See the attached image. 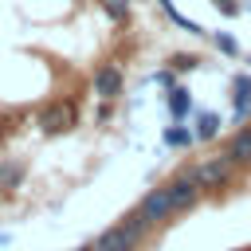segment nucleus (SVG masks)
<instances>
[{"label":"nucleus","instance_id":"nucleus-19","mask_svg":"<svg viewBox=\"0 0 251 251\" xmlns=\"http://www.w3.org/2000/svg\"><path fill=\"white\" fill-rule=\"evenodd\" d=\"M75 251H98V247H94V239H90V243H82V247H75Z\"/></svg>","mask_w":251,"mask_h":251},{"label":"nucleus","instance_id":"nucleus-6","mask_svg":"<svg viewBox=\"0 0 251 251\" xmlns=\"http://www.w3.org/2000/svg\"><path fill=\"white\" fill-rule=\"evenodd\" d=\"M165 188H169V196H173V204H176V216H180V212H192V208L200 204V196H204L200 184H196L184 169H180L173 180H165Z\"/></svg>","mask_w":251,"mask_h":251},{"label":"nucleus","instance_id":"nucleus-12","mask_svg":"<svg viewBox=\"0 0 251 251\" xmlns=\"http://www.w3.org/2000/svg\"><path fill=\"white\" fill-rule=\"evenodd\" d=\"M208 39H212V47H216L224 59H243V47H239V39H235L231 31H212Z\"/></svg>","mask_w":251,"mask_h":251},{"label":"nucleus","instance_id":"nucleus-5","mask_svg":"<svg viewBox=\"0 0 251 251\" xmlns=\"http://www.w3.org/2000/svg\"><path fill=\"white\" fill-rule=\"evenodd\" d=\"M90 90H94V98L102 102H114V98H122V90H126V75H122V67L118 63H98V71L90 75Z\"/></svg>","mask_w":251,"mask_h":251},{"label":"nucleus","instance_id":"nucleus-8","mask_svg":"<svg viewBox=\"0 0 251 251\" xmlns=\"http://www.w3.org/2000/svg\"><path fill=\"white\" fill-rule=\"evenodd\" d=\"M224 153H227L239 169H251V122L231 129V137L224 141Z\"/></svg>","mask_w":251,"mask_h":251},{"label":"nucleus","instance_id":"nucleus-4","mask_svg":"<svg viewBox=\"0 0 251 251\" xmlns=\"http://www.w3.org/2000/svg\"><path fill=\"white\" fill-rule=\"evenodd\" d=\"M137 216H141L149 227H165V224H173V216H176V204H173L169 188H165V184L149 188V192L137 200Z\"/></svg>","mask_w":251,"mask_h":251},{"label":"nucleus","instance_id":"nucleus-17","mask_svg":"<svg viewBox=\"0 0 251 251\" xmlns=\"http://www.w3.org/2000/svg\"><path fill=\"white\" fill-rule=\"evenodd\" d=\"M216 8H220V16H227V20L243 12V4H239V0H216Z\"/></svg>","mask_w":251,"mask_h":251},{"label":"nucleus","instance_id":"nucleus-10","mask_svg":"<svg viewBox=\"0 0 251 251\" xmlns=\"http://www.w3.org/2000/svg\"><path fill=\"white\" fill-rule=\"evenodd\" d=\"M24 161H16V157H8V161H0V192H12V188H20L24 184Z\"/></svg>","mask_w":251,"mask_h":251},{"label":"nucleus","instance_id":"nucleus-7","mask_svg":"<svg viewBox=\"0 0 251 251\" xmlns=\"http://www.w3.org/2000/svg\"><path fill=\"white\" fill-rule=\"evenodd\" d=\"M231 126H247L251 122V75L247 71H239L235 78H231Z\"/></svg>","mask_w":251,"mask_h":251},{"label":"nucleus","instance_id":"nucleus-21","mask_svg":"<svg viewBox=\"0 0 251 251\" xmlns=\"http://www.w3.org/2000/svg\"><path fill=\"white\" fill-rule=\"evenodd\" d=\"M239 251H251V247H239Z\"/></svg>","mask_w":251,"mask_h":251},{"label":"nucleus","instance_id":"nucleus-11","mask_svg":"<svg viewBox=\"0 0 251 251\" xmlns=\"http://www.w3.org/2000/svg\"><path fill=\"white\" fill-rule=\"evenodd\" d=\"M192 133H196V141H216V133H220V114H216V110H204V114H196V126H192Z\"/></svg>","mask_w":251,"mask_h":251},{"label":"nucleus","instance_id":"nucleus-15","mask_svg":"<svg viewBox=\"0 0 251 251\" xmlns=\"http://www.w3.org/2000/svg\"><path fill=\"white\" fill-rule=\"evenodd\" d=\"M106 12H110L114 24H126V20H129V4H126V0H106Z\"/></svg>","mask_w":251,"mask_h":251},{"label":"nucleus","instance_id":"nucleus-14","mask_svg":"<svg viewBox=\"0 0 251 251\" xmlns=\"http://www.w3.org/2000/svg\"><path fill=\"white\" fill-rule=\"evenodd\" d=\"M169 67H173L176 75H188V71H196V67H200V59H196V55H188V51H176V55H169Z\"/></svg>","mask_w":251,"mask_h":251},{"label":"nucleus","instance_id":"nucleus-20","mask_svg":"<svg viewBox=\"0 0 251 251\" xmlns=\"http://www.w3.org/2000/svg\"><path fill=\"white\" fill-rule=\"evenodd\" d=\"M4 243H8V231H0V247H4Z\"/></svg>","mask_w":251,"mask_h":251},{"label":"nucleus","instance_id":"nucleus-13","mask_svg":"<svg viewBox=\"0 0 251 251\" xmlns=\"http://www.w3.org/2000/svg\"><path fill=\"white\" fill-rule=\"evenodd\" d=\"M161 137H165V145H169V149H188V145L196 141V133H192V129H184L180 122L165 126V133H161Z\"/></svg>","mask_w":251,"mask_h":251},{"label":"nucleus","instance_id":"nucleus-18","mask_svg":"<svg viewBox=\"0 0 251 251\" xmlns=\"http://www.w3.org/2000/svg\"><path fill=\"white\" fill-rule=\"evenodd\" d=\"M110 118H114V102H106V98H102V106H98V118H94V122H98V126H106Z\"/></svg>","mask_w":251,"mask_h":251},{"label":"nucleus","instance_id":"nucleus-3","mask_svg":"<svg viewBox=\"0 0 251 251\" xmlns=\"http://www.w3.org/2000/svg\"><path fill=\"white\" fill-rule=\"evenodd\" d=\"M78 122H82V110H78V102H75V98H55V102H47V106L35 114V126H39L47 137L71 133Z\"/></svg>","mask_w":251,"mask_h":251},{"label":"nucleus","instance_id":"nucleus-1","mask_svg":"<svg viewBox=\"0 0 251 251\" xmlns=\"http://www.w3.org/2000/svg\"><path fill=\"white\" fill-rule=\"evenodd\" d=\"M149 224L137 216V208L129 212V216H122L118 224H110L106 231H98L94 235V247L98 251H141L145 247V239H149Z\"/></svg>","mask_w":251,"mask_h":251},{"label":"nucleus","instance_id":"nucleus-16","mask_svg":"<svg viewBox=\"0 0 251 251\" xmlns=\"http://www.w3.org/2000/svg\"><path fill=\"white\" fill-rule=\"evenodd\" d=\"M153 82L169 90V86H176V71H173V67H161V71H153Z\"/></svg>","mask_w":251,"mask_h":251},{"label":"nucleus","instance_id":"nucleus-9","mask_svg":"<svg viewBox=\"0 0 251 251\" xmlns=\"http://www.w3.org/2000/svg\"><path fill=\"white\" fill-rule=\"evenodd\" d=\"M165 106H169V114H173V122H184L188 114H192V94L176 82V86H169L165 90Z\"/></svg>","mask_w":251,"mask_h":251},{"label":"nucleus","instance_id":"nucleus-2","mask_svg":"<svg viewBox=\"0 0 251 251\" xmlns=\"http://www.w3.org/2000/svg\"><path fill=\"white\" fill-rule=\"evenodd\" d=\"M196 184H200V192H224L231 180H235V173H239V165L220 149L216 157H204V161H196V165H188L184 169Z\"/></svg>","mask_w":251,"mask_h":251}]
</instances>
